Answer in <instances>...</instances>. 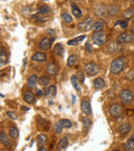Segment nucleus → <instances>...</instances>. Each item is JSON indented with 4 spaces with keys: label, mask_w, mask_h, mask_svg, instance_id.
<instances>
[{
    "label": "nucleus",
    "mask_w": 134,
    "mask_h": 151,
    "mask_svg": "<svg viewBox=\"0 0 134 151\" xmlns=\"http://www.w3.org/2000/svg\"><path fill=\"white\" fill-rule=\"evenodd\" d=\"M6 61H7V58H6V54L4 52L3 50V47H1V50H0V63H1V65H5Z\"/></svg>",
    "instance_id": "obj_27"
},
{
    "label": "nucleus",
    "mask_w": 134,
    "mask_h": 151,
    "mask_svg": "<svg viewBox=\"0 0 134 151\" xmlns=\"http://www.w3.org/2000/svg\"><path fill=\"white\" fill-rule=\"evenodd\" d=\"M133 62H134V57H133Z\"/></svg>",
    "instance_id": "obj_49"
},
{
    "label": "nucleus",
    "mask_w": 134,
    "mask_h": 151,
    "mask_svg": "<svg viewBox=\"0 0 134 151\" xmlns=\"http://www.w3.org/2000/svg\"><path fill=\"white\" fill-rule=\"evenodd\" d=\"M107 50H108V52H114V54H116V52H121L122 47H121V45H119L118 43H109L107 45Z\"/></svg>",
    "instance_id": "obj_13"
},
{
    "label": "nucleus",
    "mask_w": 134,
    "mask_h": 151,
    "mask_svg": "<svg viewBox=\"0 0 134 151\" xmlns=\"http://www.w3.org/2000/svg\"><path fill=\"white\" fill-rule=\"evenodd\" d=\"M36 82H37V77H36V75H31L30 77L28 78V86H30V88H33L36 84Z\"/></svg>",
    "instance_id": "obj_28"
},
{
    "label": "nucleus",
    "mask_w": 134,
    "mask_h": 151,
    "mask_svg": "<svg viewBox=\"0 0 134 151\" xmlns=\"http://www.w3.org/2000/svg\"><path fill=\"white\" fill-rule=\"evenodd\" d=\"M7 115L9 116L12 119H17V117H18V116L16 115V113H14V112H12V111H8L7 112Z\"/></svg>",
    "instance_id": "obj_40"
},
{
    "label": "nucleus",
    "mask_w": 134,
    "mask_h": 151,
    "mask_svg": "<svg viewBox=\"0 0 134 151\" xmlns=\"http://www.w3.org/2000/svg\"><path fill=\"white\" fill-rule=\"evenodd\" d=\"M130 32H131V33H132V35L134 36V26L132 27V28H131V30H130Z\"/></svg>",
    "instance_id": "obj_47"
},
{
    "label": "nucleus",
    "mask_w": 134,
    "mask_h": 151,
    "mask_svg": "<svg viewBox=\"0 0 134 151\" xmlns=\"http://www.w3.org/2000/svg\"><path fill=\"white\" fill-rule=\"evenodd\" d=\"M39 83L41 86H49L50 83V78L48 76H42V77L39 78Z\"/></svg>",
    "instance_id": "obj_31"
},
{
    "label": "nucleus",
    "mask_w": 134,
    "mask_h": 151,
    "mask_svg": "<svg viewBox=\"0 0 134 151\" xmlns=\"http://www.w3.org/2000/svg\"><path fill=\"white\" fill-rule=\"evenodd\" d=\"M48 33H49V34H51V35H54L55 32L53 31V30H51V29H49V30H48Z\"/></svg>",
    "instance_id": "obj_44"
},
{
    "label": "nucleus",
    "mask_w": 134,
    "mask_h": 151,
    "mask_svg": "<svg viewBox=\"0 0 134 151\" xmlns=\"http://www.w3.org/2000/svg\"><path fill=\"white\" fill-rule=\"evenodd\" d=\"M118 7H117L116 5H112L109 6V8H108V12H109L110 14H116L117 12H118Z\"/></svg>",
    "instance_id": "obj_37"
},
{
    "label": "nucleus",
    "mask_w": 134,
    "mask_h": 151,
    "mask_svg": "<svg viewBox=\"0 0 134 151\" xmlns=\"http://www.w3.org/2000/svg\"><path fill=\"white\" fill-rule=\"evenodd\" d=\"M76 76H71V83H72V86H73V88H75V91H80V88H78V79H76Z\"/></svg>",
    "instance_id": "obj_32"
},
{
    "label": "nucleus",
    "mask_w": 134,
    "mask_h": 151,
    "mask_svg": "<svg viewBox=\"0 0 134 151\" xmlns=\"http://www.w3.org/2000/svg\"><path fill=\"white\" fill-rule=\"evenodd\" d=\"M121 24V26H122V28H126L127 27V23L126 22H122V21H118V22H117V25H120Z\"/></svg>",
    "instance_id": "obj_42"
},
{
    "label": "nucleus",
    "mask_w": 134,
    "mask_h": 151,
    "mask_svg": "<svg viewBox=\"0 0 134 151\" xmlns=\"http://www.w3.org/2000/svg\"><path fill=\"white\" fill-rule=\"evenodd\" d=\"M120 99L125 105H129L133 101V93L130 90H123L120 93Z\"/></svg>",
    "instance_id": "obj_3"
},
{
    "label": "nucleus",
    "mask_w": 134,
    "mask_h": 151,
    "mask_svg": "<svg viewBox=\"0 0 134 151\" xmlns=\"http://www.w3.org/2000/svg\"><path fill=\"white\" fill-rule=\"evenodd\" d=\"M62 129H63V127L61 125L60 121H59V122H57L56 124L54 125V132L56 134H60L61 132H62Z\"/></svg>",
    "instance_id": "obj_35"
},
{
    "label": "nucleus",
    "mask_w": 134,
    "mask_h": 151,
    "mask_svg": "<svg viewBox=\"0 0 134 151\" xmlns=\"http://www.w3.org/2000/svg\"><path fill=\"white\" fill-rule=\"evenodd\" d=\"M109 114L114 118L120 117L123 114V108L120 104H114L109 107Z\"/></svg>",
    "instance_id": "obj_4"
},
{
    "label": "nucleus",
    "mask_w": 134,
    "mask_h": 151,
    "mask_svg": "<svg viewBox=\"0 0 134 151\" xmlns=\"http://www.w3.org/2000/svg\"><path fill=\"white\" fill-rule=\"evenodd\" d=\"M95 12H96L99 17H105V14H106L105 6L99 5V6H97V7H95Z\"/></svg>",
    "instance_id": "obj_17"
},
{
    "label": "nucleus",
    "mask_w": 134,
    "mask_h": 151,
    "mask_svg": "<svg viewBox=\"0 0 134 151\" xmlns=\"http://www.w3.org/2000/svg\"><path fill=\"white\" fill-rule=\"evenodd\" d=\"M133 40L132 33H122L117 37V41L119 43H128Z\"/></svg>",
    "instance_id": "obj_7"
},
{
    "label": "nucleus",
    "mask_w": 134,
    "mask_h": 151,
    "mask_svg": "<svg viewBox=\"0 0 134 151\" xmlns=\"http://www.w3.org/2000/svg\"><path fill=\"white\" fill-rule=\"evenodd\" d=\"M92 40L97 45H102V44H104L106 41V34L104 33V32H102V30L96 31L92 35Z\"/></svg>",
    "instance_id": "obj_2"
},
{
    "label": "nucleus",
    "mask_w": 134,
    "mask_h": 151,
    "mask_svg": "<svg viewBox=\"0 0 134 151\" xmlns=\"http://www.w3.org/2000/svg\"><path fill=\"white\" fill-rule=\"evenodd\" d=\"M80 108H82V111L84 112L85 114H87V115H90L91 114L92 109H91L90 103H89L87 100H83L82 103H80Z\"/></svg>",
    "instance_id": "obj_8"
},
{
    "label": "nucleus",
    "mask_w": 134,
    "mask_h": 151,
    "mask_svg": "<svg viewBox=\"0 0 134 151\" xmlns=\"http://www.w3.org/2000/svg\"><path fill=\"white\" fill-rule=\"evenodd\" d=\"M9 136L12 139H18L19 138V131L17 127H9Z\"/></svg>",
    "instance_id": "obj_24"
},
{
    "label": "nucleus",
    "mask_w": 134,
    "mask_h": 151,
    "mask_svg": "<svg viewBox=\"0 0 134 151\" xmlns=\"http://www.w3.org/2000/svg\"><path fill=\"white\" fill-rule=\"evenodd\" d=\"M55 95H56V86H50V88L44 91V96L46 97H54Z\"/></svg>",
    "instance_id": "obj_18"
},
{
    "label": "nucleus",
    "mask_w": 134,
    "mask_h": 151,
    "mask_svg": "<svg viewBox=\"0 0 134 151\" xmlns=\"http://www.w3.org/2000/svg\"><path fill=\"white\" fill-rule=\"evenodd\" d=\"M85 47H86V50H87L88 52H92V46H91V44L89 43V42H87L86 45H85Z\"/></svg>",
    "instance_id": "obj_41"
},
{
    "label": "nucleus",
    "mask_w": 134,
    "mask_h": 151,
    "mask_svg": "<svg viewBox=\"0 0 134 151\" xmlns=\"http://www.w3.org/2000/svg\"><path fill=\"white\" fill-rule=\"evenodd\" d=\"M90 124H91V121L88 119L87 117H84L83 118V125H84V129H87L89 127H90Z\"/></svg>",
    "instance_id": "obj_36"
},
{
    "label": "nucleus",
    "mask_w": 134,
    "mask_h": 151,
    "mask_svg": "<svg viewBox=\"0 0 134 151\" xmlns=\"http://www.w3.org/2000/svg\"><path fill=\"white\" fill-rule=\"evenodd\" d=\"M103 28H104V24L102 22H96L93 25L94 31H101V30H103Z\"/></svg>",
    "instance_id": "obj_29"
},
{
    "label": "nucleus",
    "mask_w": 134,
    "mask_h": 151,
    "mask_svg": "<svg viewBox=\"0 0 134 151\" xmlns=\"http://www.w3.org/2000/svg\"><path fill=\"white\" fill-rule=\"evenodd\" d=\"M68 146V139L66 137L62 138V139L59 141L58 145H57V149L58 150H62V149H66Z\"/></svg>",
    "instance_id": "obj_15"
},
{
    "label": "nucleus",
    "mask_w": 134,
    "mask_h": 151,
    "mask_svg": "<svg viewBox=\"0 0 134 151\" xmlns=\"http://www.w3.org/2000/svg\"><path fill=\"white\" fill-rule=\"evenodd\" d=\"M78 81H80V82L84 83V81H85V76H84V74H83V72H78Z\"/></svg>",
    "instance_id": "obj_38"
},
{
    "label": "nucleus",
    "mask_w": 134,
    "mask_h": 151,
    "mask_svg": "<svg viewBox=\"0 0 134 151\" xmlns=\"http://www.w3.org/2000/svg\"><path fill=\"white\" fill-rule=\"evenodd\" d=\"M37 12H39V14H49V12H51V8L49 7V6H46V5H41V6H39V7H38Z\"/></svg>",
    "instance_id": "obj_26"
},
{
    "label": "nucleus",
    "mask_w": 134,
    "mask_h": 151,
    "mask_svg": "<svg viewBox=\"0 0 134 151\" xmlns=\"http://www.w3.org/2000/svg\"><path fill=\"white\" fill-rule=\"evenodd\" d=\"M71 10H72V14H73V16L75 17V18L80 19V17H82V12H80V9L75 4H72L71 5Z\"/></svg>",
    "instance_id": "obj_21"
},
{
    "label": "nucleus",
    "mask_w": 134,
    "mask_h": 151,
    "mask_svg": "<svg viewBox=\"0 0 134 151\" xmlns=\"http://www.w3.org/2000/svg\"><path fill=\"white\" fill-rule=\"evenodd\" d=\"M63 52H64V50H63V45L60 43H57L56 45L54 46V54L57 55V56H62Z\"/></svg>",
    "instance_id": "obj_19"
},
{
    "label": "nucleus",
    "mask_w": 134,
    "mask_h": 151,
    "mask_svg": "<svg viewBox=\"0 0 134 151\" xmlns=\"http://www.w3.org/2000/svg\"><path fill=\"white\" fill-rule=\"evenodd\" d=\"M38 151H46V147H40V148H38Z\"/></svg>",
    "instance_id": "obj_45"
},
{
    "label": "nucleus",
    "mask_w": 134,
    "mask_h": 151,
    "mask_svg": "<svg viewBox=\"0 0 134 151\" xmlns=\"http://www.w3.org/2000/svg\"><path fill=\"white\" fill-rule=\"evenodd\" d=\"M133 16H134V10L132 9V8H128V9H126L124 12H123V18L126 19V20L131 19Z\"/></svg>",
    "instance_id": "obj_23"
},
{
    "label": "nucleus",
    "mask_w": 134,
    "mask_h": 151,
    "mask_svg": "<svg viewBox=\"0 0 134 151\" xmlns=\"http://www.w3.org/2000/svg\"><path fill=\"white\" fill-rule=\"evenodd\" d=\"M0 139H1V142L4 144V146H5V147H10L9 140L7 139V137L5 136V134L2 133V132H1V134H0Z\"/></svg>",
    "instance_id": "obj_25"
},
{
    "label": "nucleus",
    "mask_w": 134,
    "mask_h": 151,
    "mask_svg": "<svg viewBox=\"0 0 134 151\" xmlns=\"http://www.w3.org/2000/svg\"><path fill=\"white\" fill-rule=\"evenodd\" d=\"M39 47L44 50H49V48L51 47V40L49 39V38H43V39H41L39 42Z\"/></svg>",
    "instance_id": "obj_12"
},
{
    "label": "nucleus",
    "mask_w": 134,
    "mask_h": 151,
    "mask_svg": "<svg viewBox=\"0 0 134 151\" xmlns=\"http://www.w3.org/2000/svg\"><path fill=\"white\" fill-rule=\"evenodd\" d=\"M36 95H37L38 97H40V96L42 95V91H40V90H37V91H36Z\"/></svg>",
    "instance_id": "obj_43"
},
{
    "label": "nucleus",
    "mask_w": 134,
    "mask_h": 151,
    "mask_svg": "<svg viewBox=\"0 0 134 151\" xmlns=\"http://www.w3.org/2000/svg\"><path fill=\"white\" fill-rule=\"evenodd\" d=\"M61 17H62V20L64 21L65 23H67V24H70V23L72 22V19H71V17L69 16L68 14H61Z\"/></svg>",
    "instance_id": "obj_34"
},
{
    "label": "nucleus",
    "mask_w": 134,
    "mask_h": 151,
    "mask_svg": "<svg viewBox=\"0 0 134 151\" xmlns=\"http://www.w3.org/2000/svg\"><path fill=\"white\" fill-rule=\"evenodd\" d=\"M78 43V40L76 39V38H75V39H72V40H70V41L67 42L68 45H76Z\"/></svg>",
    "instance_id": "obj_39"
},
{
    "label": "nucleus",
    "mask_w": 134,
    "mask_h": 151,
    "mask_svg": "<svg viewBox=\"0 0 134 151\" xmlns=\"http://www.w3.org/2000/svg\"><path fill=\"white\" fill-rule=\"evenodd\" d=\"M24 100H25V102H27L28 104H32L34 102V95L31 91H27L24 95Z\"/></svg>",
    "instance_id": "obj_20"
},
{
    "label": "nucleus",
    "mask_w": 134,
    "mask_h": 151,
    "mask_svg": "<svg viewBox=\"0 0 134 151\" xmlns=\"http://www.w3.org/2000/svg\"><path fill=\"white\" fill-rule=\"evenodd\" d=\"M104 86H105V82H104V80L102 79V78L98 77L94 80V86H95V88H97V90H101V88H103Z\"/></svg>",
    "instance_id": "obj_16"
},
{
    "label": "nucleus",
    "mask_w": 134,
    "mask_h": 151,
    "mask_svg": "<svg viewBox=\"0 0 134 151\" xmlns=\"http://www.w3.org/2000/svg\"><path fill=\"white\" fill-rule=\"evenodd\" d=\"M60 123H61V125H62L63 127H65V129H69V127H72L71 121L68 120V119H62V120H60Z\"/></svg>",
    "instance_id": "obj_30"
},
{
    "label": "nucleus",
    "mask_w": 134,
    "mask_h": 151,
    "mask_svg": "<svg viewBox=\"0 0 134 151\" xmlns=\"http://www.w3.org/2000/svg\"><path fill=\"white\" fill-rule=\"evenodd\" d=\"M125 67V60L123 58L116 59L114 61L112 62L110 65V72L112 74H120L123 71Z\"/></svg>",
    "instance_id": "obj_1"
},
{
    "label": "nucleus",
    "mask_w": 134,
    "mask_h": 151,
    "mask_svg": "<svg viewBox=\"0 0 134 151\" xmlns=\"http://www.w3.org/2000/svg\"><path fill=\"white\" fill-rule=\"evenodd\" d=\"M133 24H134V20H133Z\"/></svg>",
    "instance_id": "obj_50"
},
{
    "label": "nucleus",
    "mask_w": 134,
    "mask_h": 151,
    "mask_svg": "<svg viewBox=\"0 0 134 151\" xmlns=\"http://www.w3.org/2000/svg\"><path fill=\"white\" fill-rule=\"evenodd\" d=\"M57 71H58V69H57L56 64L53 63V62L48 64V66H46V72L49 73V75H55L57 73Z\"/></svg>",
    "instance_id": "obj_11"
},
{
    "label": "nucleus",
    "mask_w": 134,
    "mask_h": 151,
    "mask_svg": "<svg viewBox=\"0 0 134 151\" xmlns=\"http://www.w3.org/2000/svg\"><path fill=\"white\" fill-rule=\"evenodd\" d=\"M132 79L134 80V73H133V77H132Z\"/></svg>",
    "instance_id": "obj_48"
},
{
    "label": "nucleus",
    "mask_w": 134,
    "mask_h": 151,
    "mask_svg": "<svg viewBox=\"0 0 134 151\" xmlns=\"http://www.w3.org/2000/svg\"><path fill=\"white\" fill-rule=\"evenodd\" d=\"M32 60L35 62H44L46 60V56L43 52H36V54L33 55Z\"/></svg>",
    "instance_id": "obj_14"
},
{
    "label": "nucleus",
    "mask_w": 134,
    "mask_h": 151,
    "mask_svg": "<svg viewBox=\"0 0 134 151\" xmlns=\"http://www.w3.org/2000/svg\"><path fill=\"white\" fill-rule=\"evenodd\" d=\"M130 129H131V125L127 122H124L119 127V133H120L121 135H126V134H128L129 132H130Z\"/></svg>",
    "instance_id": "obj_9"
},
{
    "label": "nucleus",
    "mask_w": 134,
    "mask_h": 151,
    "mask_svg": "<svg viewBox=\"0 0 134 151\" xmlns=\"http://www.w3.org/2000/svg\"><path fill=\"white\" fill-rule=\"evenodd\" d=\"M85 71L89 74V75H94L99 72V67L95 63H88L85 65Z\"/></svg>",
    "instance_id": "obj_6"
},
{
    "label": "nucleus",
    "mask_w": 134,
    "mask_h": 151,
    "mask_svg": "<svg viewBox=\"0 0 134 151\" xmlns=\"http://www.w3.org/2000/svg\"><path fill=\"white\" fill-rule=\"evenodd\" d=\"M76 61H78V57L75 55H70L69 58L67 59V66L68 67H72L73 65H75Z\"/></svg>",
    "instance_id": "obj_22"
},
{
    "label": "nucleus",
    "mask_w": 134,
    "mask_h": 151,
    "mask_svg": "<svg viewBox=\"0 0 134 151\" xmlns=\"http://www.w3.org/2000/svg\"><path fill=\"white\" fill-rule=\"evenodd\" d=\"M21 108H22V109L24 110V111H28V110H29V108H27V107H24V106H21Z\"/></svg>",
    "instance_id": "obj_46"
},
{
    "label": "nucleus",
    "mask_w": 134,
    "mask_h": 151,
    "mask_svg": "<svg viewBox=\"0 0 134 151\" xmlns=\"http://www.w3.org/2000/svg\"><path fill=\"white\" fill-rule=\"evenodd\" d=\"M123 149L127 151H132L134 150V136L131 137L126 143L123 144Z\"/></svg>",
    "instance_id": "obj_10"
},
{
    "label": "nucleus",
    "mask_w": 134,
    "mask_h": 151,
    "mask_svg": "<svg viewBox=\"0 0 134 151\" xmlns=\"http://www.w3.org/2000/svg\"><path fill=\"white\" fill-rule=\"evenodd\" d=\"M93 25H94V23H93L92 19L87 18V19H85L82 23L78 24V29L82 31H89L90 29L93 28Z\"/></svg>",
    "instance_id": "obj_5"
},
{
    "label": "nucleus",
    "mask_w": 134,
    "mask_h": 151,
    "mask_svg": "<svg viewBox=\"0 0 134 151\" xmlns=\"http://www.w3.org/2000/svg\"><path fill=\"white\" fill-rule=\"evenodd\" d=\"M46 142V137L44 135H39L37 136V144L38 145H43Z\"/></svg>",
    "instance_id": "obj_33"
}]
</instances>
